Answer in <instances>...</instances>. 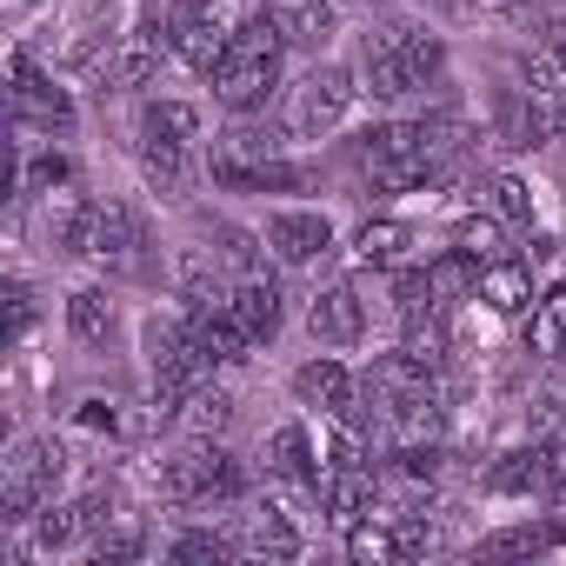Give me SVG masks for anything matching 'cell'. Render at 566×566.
<instances>
[{
  "mask_svg": "<svg viewBox=\"0 0 566 566\" xmlns=\"http://www.w3.org/2000/svg\"><path fill=\"white\" fill-rule=\"evenodd\" d=\"M280 54H287V34H280V28H273V14L260 8L253 21H240V28H233V41H227L220 67L207 74V81H213V101H220L227 114H260V107H266V94L280 87Z\"/></svg>",
  "mask_w": 566,
  "mask_h": 566,
  "instance_id": "6da1fadb",
  "label": "cell"
},
{
  "mask_svg": "<svg viewBox=\"0 0 566 566\" xmlns=\"http://www.w3.org/2000/svg\"><path fill=\"white\" fill-rule=\"evenodd\" d=\"M360 74H367L374 101H387V107L413 101V94H427V87L447 81V41L420 34V28H380L360 48Z\"/></svg>",
  "mask_w": 566,
  "mask_h": 566,
  "instance_id": "7a4b0ae2",
  "label": "cell"
},
{
  "mask_svg": "<svg viewBox=\"0 0 566 566\" xmlns=\"http://www.w3.org/2000/svg\"><path fill=\"white\" fill-rule=\"evenodd\" d=\"M154 480H160V500H174V506H233V500H247V467L220 440L174 447L154 467Z\"/></svg>",
  "mask_w": 566,
  "mask_h": 566,
  "instance_id": "3957f363",
  "label": "cell"
},
{
  "mask_svg": "<svg viewBox=\"0 0 566 566\" xmlns=\"http://www.w3.org/2000/svg\"><path fill=\"white\" fill-rule=\"evenodd\" d=\"M354 167L380 187V193H407L420 180H433V154H427V134L420 120H380V127H360L354 134Z\"/></svg>",
  "mask_w": 566,
  "mask_h": 566,
  "instance_id": "277c9868",
  "label": "cell"
},
{
  "mask_svg": "<svg viewBox=\"0 0 566 566\" xmlns=\"http://www.w3.org/2000/svg\"><path fill=\"white\" fill-rule=\"evenodd\" d=\"M61 247L120 273V266H134V253L147 247V233H140L134 207H120V200H74L67 220H61Z\"/></svg>",
  "mask_w": 566,
  "mask_h": 566,
  "instance_id": "5b68a950",
  "label": "cell"
},
{
  "mask_svg": "<svg viewBox=\"0 0 566 566\" xmlns=\"http://www.w3.org/2000/svg\"><path fill=\"white\" fill-rule=\"evenodd\" d=\"M61 480H67L61 440H48V433L21 440V447L8 453V480H0V520H8V526H34V513L54 500Z\"/></svg>",
  "mask_w": 566,
  "mask_h": 566,
  "instance_id": "8992f818",
  "label": "cell"
},
{
  "mask_svg": "<svg viewBox=\"0 0 566 566\" xmlns=\"http://www.w3.org/2000/svg\"><path fill=\"white\" fill-rule=\"evenodd\" d=\"M354 67H340V61H314L301 81H294V134L301 140H327L340 120H347V107H354Z\"/></svg>",
  "mask_w": 566,
  "mask_h": 566,
  "instance_id": "52a82bcc",
  "label": "cell"
},
{
  "mask_svg": "<svg viewBox=\"0 0 566 566\" xmlns=\"http://www.w3.org/2000/svg\"><path fill=\"white\" fill-rule=\"evenodd\" d=\"M8 101H14V120H21V134H48V140H67L74 134V101H67V87H54V81H41L34 74V54H8Z\"/></svg>",
  "mask_w": 566,
  "mask_h": 566,
  "instance_id": "ba28073f",
  "label": "cell"
},
{
  "mask_svg": "<svg viewBox=\"0 0 566 566\" xmlns=\"http://www.w3.org/2000/svg\"><path fill=\"white\" fill-rule=\"evenodd\" d=\"M167 41H174L180 67L213 74L220 54H227V41H233V28L220 14V0H174V8H167Z\"/></svg>",
  "mask_w": 566,
  "mask_h": 566,
  "instance_id": "9c48e42d",
  "label": "cell"
},
{
  "mask_svg": "<svg viewBox=\"0 0 566 566\" xmlns=\"http://www.w3.org/2000/svg\"><path fill=\"white\" fill-rule=\"evenodd\" d=\"M260 233H266V247L287 266H321L334 253V220L321 207H273Z\"/></svg>",
  "mask_w": 566,
  "mask_h": 566,
  "instance_id": "30bf717a",
  "label": "cell"
},
{
  "mask_svg": "<svg viewBox=\"0 0 566 566\" xmlns=\"http://www.w3.org/2000/svg\"><path fill=\"white\" fill-rule=\"evenodd\" d=\"M307 334L321 347H360L367 340V307L354 294V280H327V287H314L307 301Z\"/></svg>",
  "mask_w": 566,
  "mask_h": 566,
  "instance_id": "8fae6325",
  "label": "cell"
},
{
  "mask_svg": "<svg viewBox=\"0 0 566 566\" xmlns=\"http://www.w3.org/2000/svg\"><path fill=\"white\" fill-rule=\"evenodd\" d=\"M260 460H266V480L294 486V493H321V480H327V467L314 460V433H307L301 420L273 427V433H266V447H260Z\"/></svg>",
  "mask_w": 566,
  "mask_h": 566,
  "instance_id": "7c38bea8",
  "label": "cell"
},
{
  "mask_svg": "<svg viewBox=\"0 0 566 566\" xmlns=\"http://www.w3.org/2000/svg\"><path fill=\"white\" fill-rule=\"evenodd\" d=\"M294 394H301V407H314L321 420H347L354 407H360V380L347 374V360H334V354H321V360H307V367H294Z\"/></svg>",
  "mask_w": 566,
  "mask_h": 566,
  "instance_id": "4fadbf2b",
  "label": "cell"
},
{
  "mask_svg": "<svg viewBox=\"0 0 566 566\" xmlns=\"http://www.w3.org/2000/svg\"><path fill=\"white\" fill-rule=\"evenodd\" d=\"M160 54H174V41H167V14H147V21L120 41V54L107 61V81H114L120 94H134V87H147V81L160 74Z\"/></svg>",
  "mask_w": 566,
  "mask_h": 566,
  "instance_id": "5bb4252c",
  "label": "cell"
},
{
  "mask_svg": "<svg viewBox=\"0 0 566 566\" xmlns=\"http://www.w3.org/2000/svg\"><path fill=\"white\" fill-rule=\"evenodd\" d=\"M187 334H193V347L213 360V367H240L260 340L247 334V321L233 314V301L227 307H187Z\"/></svg>",
  "mask_w": 566,
  "mask_h": 566,
  "instance_id": "9a60e30c",
  "label": "cell"
},
{
  "mask_svg": "<svg viewBox=\"0 0 566 566\" xmlns=\"http://www.w3.org/2000/svg\"><path fill=\"white\" fill-rule=\"evenodd\" d=\"M354 260L374 266V273H400V266L420 260V233H413L407 220H367V227L354 233Z\"/></svg>",
  "mask_w": 566,
  "mask_h": 566,
  "instance_id": "2e32d148",
  "label": "cell"
},
{
  "mask_svg": "<svg viewBox=\"0 0 566 566\" xmlns=\"http://www.w3.org/2000/svg\"><path fill=\"white\" fill-rule=\"evenodd\" d=\"M374 500H380V480H374V467H334L327 480H321V506H327V520L334 526H360L367 513H374Z\"/></svg>",
  "mask_w": 566,
  "mask_h": 566,
  "instance_id": "e0dca14e",
  "label": "cell"
},
{
  "mask_svg": "<svg viewBox=\"0 0 566 566\" xmlns=\"http://www.w3.org/2000/svg\"><path fill=\"white\" fill-rule=\"evenodd\" d=\"M266 14H273L280 34H287V48L321 54L334 41V0H266Z\"/></svg>",
  "mask_w": 566,
  "mask_h": 566,
  "instance_id": "ac0fdd59",
  "label": "cell"
},
{
  "mask_svg": "<svg viewBox=\"0 0 566 566\" xmlns=\"http://www.w3.org/2000/svg\"><path fill=\"white\" fill-rule=\"evenodd\" d=\"M546 467H553V453L533 440V447H513V453H500L493 467H486V493H500V500H526V493H539L546 486Z\"/></svg>",
  "mask_w": 566,
  "mask_h": 566,
  "instance_id": "d6986e66",
  "label": "cell"
},
{
  "mask_svg": "<svg viewBox=\"0 0 566 566\" xmlns=\"http://www.w3.org/2000/svg\"><path fill=\"white\" fill-rule=\"evenodd\" d=\"M233 553H253V559H294V553H301V533L287 526V513L260 506V513H247V520H240Z\"/></svg>",
  "mask_w": 566,
  "mask_h": 566,
  "instance_id": "ffe728a7",
  "label": "cell"
},
{
  "mask_svg": "<svg viewBox=\"0 0 566 566\" xmlns=\"http://www.w3.org/2000/svg\"><path fill=\"white\" fill-rule=\"evenodd\" d=\"M480 301L493 307V314H526L533 307V266L526 260H493V266H480Z\"/></svg>",
  "mask_w": 566,
  "mask_h": 566,
  "instance_id": "44dd1931",
  "label": "cell"
},
{
  "mask_svg": "<svg viewBox=\"0 0 566 566\" xmlns=\"http://www.w3.org/2000/svg\"><path fill=\"white\" fill-rule=\"evenodd\" d=\"M233 314L247 321L253 340H273L280 334V280L273 273H240V287H233Z\"/></svg>",
  "mask_w": 566,
  "mask_h": 566,
  "instance_id": "7402d4cb",
  "label": "cell"
},
{
  "mask_svg": "<svg viewBox=\"0 0 566 566\" xmlns=\"http://www.w3.org/2000/svg\"><path fill=\"white\" fill-rule=\"evenodd\" d=\"M493 120H500V140H506V147H539V140H553V114L533 107V87H526V94H500Z\"/></svg>",
  "mask_w": 566,
  "mask_h": 566,
  "instance_id": "603a6c76",
  "label": "cell"
},
{
  "mask_svg": "<svg viewBox=\"0 0 566 566\" xmlns=\"http://www.w3.org/2000/svg\"><path fill=\"white\" fill-rule=\"evenodd\" d=\"M526 354L533 360H559L566 354V287H553V294H539L526 307Z\"/></svg>",
  "mask_w": 566,
  "mask_h": 566,
  "instance_id": "cb8c5ba5",
  "label": "cell"
},
{
  "mask_svg": "<svg viewBox=\"0 0 566 566\" xmlns=\"http://www.w3.org/2000/svg\"><path fill=\"white\" fill-rule=\"evenodd\" d=\"M140 174H147V187H154V193L180 200V193H187V147L140 134Z\"/></svg>",
  "mask_w": 566,
  "mask_h": 566,
  "instance_id": "d4e9b609",
  "label": "cell"
},
{
  "mask_svg": "<svg viewBox=\"0 0 566 566\" xmlns=\"http://www.w3.org/2000/svg\"><path fill=\"white\" fill-rule=\"evenodd\" d=\"M140 134L174 140V147H193L200 140V107L193 101H147L140 107Z\"/></svg>",
  "mask_w": 566,
  "mask_h": 566,
  "instance_id": "484cf974",
  "label": "cell"
},
{
  "mask_svg": "<svg viewBox=\"0 0 566 566\" xmlns=\"http://www.w3.org/2000/svg\"><path fill=\"white\" fill-rule=\"evenodd\" d=\"M174 280H180V301H187V307H227V301H233V287L213 273V260H207V253H180Z\"/></svg>",
  "mask_w": 566,
  "mask_h": 566,
  "instance_id": "4316f807",
  "label": "cell"
},
{
  "mask_svg": "<svg viewBox=\"0 0 566 566\" xmlns=\"http://www.w3.org/2000/svg\"><path fill=\"white\" fill-rule=\"evenodd\" d=\"M67 334L87 340V347L114 334V301H107V287H74V294H67Z\"/></svg>",
  "mask_w": 566,
  "mask_h": 566,
  "instance_id": "83f0119b",
  "label": "cell"
},
{
  "mask_svg": "<svg viewBox=\"0 0 566 566\" xmlns=\"http://www.w3.org/2000/svg\"><path fill=\"white\" fill-rule=\"evenodd\" d=\"M87 539V520H81V506L67 500H48L41 513H34V553H67V546H81Z\"/></svg>",
  "mask_w": 566,
  "mask_h": 566,
  "instance_id": "f1b7e54d",
  "label": "cell"
},
{
  "mask_svg": "<svg viewBox=\"0 0 566 566\" xmlns=\"http://www.w3.org/2000/svg\"><path fill=\"white\" fill-rule=\"evenodd\" d=\"M180 427H187L193 440H220V433L233 427V394H220V387H193V400L180 407Z\"/></svg>",
  "mask_w": 566,
  "mask_h": 566,
  "instance_id": "f546056e",
  "label": "cell"
},
{
  "mask_svg": "<svg viewBox=\"0 0 566 566\" xmlns=\"http://www.w3.org/2000/svg\"><path fill=\"white\" fill-rule=\"evenodd\" d=\"M486 207H493V220L533 233V187H526L520 174H493V180H486Z\"/></svg>",
  "mask_w": 566,
  "mask_h": 566,
  "instance_id": "4dcf8cb0",
  "label": "cell"
},
{
  "mask_svg": "<svg viewBox=\"0 0 566 566\" xmlns=\"http://www.w3.org/2000/svg\"><path fill=\"white\" fill-rule=\"evenodd\" d=\"M506 220H460L453 227V247L467 253V260H480V266H493V260H506V233H500Z\"/></svg>",
  "mask_w": 566,
  "mask_h": 566,
  "instance_id": "1f68e13d",
  "label": "cell"
},
{
  "mask_svg": "<svg viewBox=\"0 0 566 566\" xmlns=\"http://www.w3.org/2000/svg\"><path fill=\"white\" fill-rule=\"evenodd\" d=\"M526 87H533L539 101H566V41H553V48H539V54L526 61Z\"/></svg>",
  "mask_w": 566,
  "mask_h": 566,
  "instance_id": "d6a6232c",
  "label": "cell"
},
{
  "mask_svg": "<svg viewBox=\"0 0 566 566\" xmlns=\"http://www.w3.org/2000/svg\"><path fill=\"white\" fill-rule=\"evenodd\" d=\"M67 180H74V160L67 154H41V160H28L21 193H48V187H67Z\"/></svg>",
  "mask_w": 566,
  "mask_h": 566,
  "instance_id": "836d02e7",
  "label": "cell"
},
{
  "mask_svg": "<svg viewBox=\"0 0 566 566\" xmlns=\"http://www.w3.org/2000/svg\"><path fill=\"white\" fill-rule=\"evenodd\" d=\"M347 553H354V559H400V539H394L387 526H367V520H360V526H347Z\"/></svg>",
  "mask_w": 566,
  "mask_h": 566,
  "instance_id": "e575fe53",
  "label": "cell"
},
{
  "mask_svg": "<svg viewBox=\"0 0 566 566\" xmlns=\"http://www.w3.org/2000/svg\"><path fill=\"white\" fill-rule=\"evenodd\" d=\"M167 553H174V559H227V553H233V533H180Z\"/></svg>",
  "mask_w": 566,
  "mask_h": 566,
  "instance_id": "d590c367",
  "label": "cell"
},
{
  "mask_svg": "<svg viewBox=\"0 0 566 566\" xmlns=\"http://www.w3.org/2000/svg\"><path fill=\"white\" fill-rule=\"evenodd\" d=\"M28 327H34V287H28V280H14V287H8V334L28 340Z\"/></svg>",
  "mask_w": 566,
  "mask_h": 566,
  "instance_id": "8d00e7d4",
  "label": "cell"
},
{
  "mask_svg": "<svg viewBox=\"0 0 566 566\" xmlns=\"http://www.w3.org/2000/svg\"><path fill=\"white\" fill-rule=\"evenodd\" d=\"M147 553V539L134 533V526H120V533H101L94 539V559H140Z\"/></svg>",
  "mask_w": 566,
  "mask_h": 566,
  "instance_id": "74e56055",
  "label": "cell"
},
{
  "mask_svg": "<svg viewBox=\"0 0 566 566\" xmlns=\"http://www.w3.org/2000/svg\"><path fill=\"white\" fill-rule=\"evenodd\" d=\"M81 427H94V433H114L120 420H114V407H107V400H87V407H81Z\"/></svg>",
  "mask_w": 566,
  "mask_h": 566,
  "instance_id": "f35d334b",
  "label": "cell"
},
{
  "mask_svg": "<svg viewBox=\"0 0 566 566\" xmlns=\"http://www.w3.org/2000/svg\"><path fill=\"white\" fill-rule=\"evenodd\" d=\"M546 493H553V500H566V447H559V453H553V467H546Z\"/></svg>",
  "mask_w": 566,
  "mask_h": 566,
  "instance_id": "ab89813d",
  "label": "cell"
},
{
  "mask_svg": "<svg viewBox=\"0 0 566 566\" xmlns=\"http://www.w3.org/2000/svg\"><path fill=\"white\" fill-rule=\"evenodd\" d=\"M553 140H566V101L553 107Z\"/></svg>",
  "mask_w": 566,
  "mask_h": 566,
  "instance_id": "60d3db41",
  "label": "cell"
},
{
  "mask_svg": "<svg viewBox=\"0 0 566 566\" xmlns=\"http://www.w3.org/2000/svg\"><path fill=\"white\" fill-rule=\"evenodd\" d=\"M559 41H566V21H559Z\"/></svg>",
  "mask_w": 566,
  "mask_h": 566,
  "instance_id": "b9f144b4",
  "label": "cell"
}]
</instances>
